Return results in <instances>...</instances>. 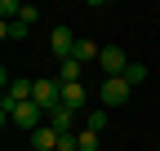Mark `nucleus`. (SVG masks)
<instances>
[{
	"instance_id": "nucleus-14",
	"label": "nucleus",
	"mask_w": 160,
	"mask_h": 151,
	"mask_svg": "<svg viewBox=\"0 0 160 151\" xmlns=\"http://www.w3.org/2000/svg\"><path fill=\"white\" fill-rule=\"evenodd\" d=\"M0 36L5 40H27V22H0Z\"/></svg>"
},
{
	"instance_id": "nucleus-9",
	"label": "nucleus",
	"mask_w": 160,
	"mask_h": 151,
	"mask_svg": "<svg viewBox=\"0 0 160 151\" xmlns=\"http://www.w3.org/2000/svg\"><path fill=\"white\" fill-rule=\"evenodd\" d=\"M31 93H36V80H9L5 98L9 102H31Z\"/></svg>"
},
{
	"instance_id": "nucleus-3",
	"label": "nucleus",
	"mask_w": 160,
	"mask_h": 151,
	"mask_svg": "<svg viewBox=\"0 0 160 151\" xmlns=\"http://www.w3.org/2000/svg\"><path fill=\"white\" fill-rule=\"evenodd\" d=\"M76 45H80V36H76L71 27H53V31H49V53H53L58 62H67L71 53H76Z\"/></svg>"
},
{
	"instance_id": "nucleus-2",
	"label": "nucleus",
	"mask_w": 160,
	"mask_h": 151,
	"mask_svg": "<svg viewBox=\"0 0 160 151\" xmlns=\"http://www.w3.org/2000/svg\"><path fill=\"white\" fill-rule=\"evenodd\" d=\"M129 93H133V85L125 80V76H111V80H102V89H98V102L111 111V107H125Z\"/></svg>"
},
{
	"instance_id": "nucleus-11",
	"label": "nucleus",
	"mask_w": 160,
	"mask_h": 151,
	"mask_svg": "<svg viewBox=\"0 0 160 151\" xmlns=\"http://www.w3.org/2000/svg\"><path fill=\"white\" fill-rule=\"evenodd\" d=\"M98 147H102V134H93V129L80 124L76 129V151H98Z\"/></svg>"
},
{
	"instance_id": "nucleus-7",
	"label": "nucleus",
	"mask_w": 160,
	"mask_h": 151,
	"mask_svg": "<svg viewBox=\"0 0 160 151\" xmlns=\"http://www.w3.org/2000/svg\"><path fill=\"white\" fill-rule=\"evenodd\" d=\"M31 147L36 151H58V147H62V134H58L53 124H40L36 134H31Z\"/></svg>"
},
{
	"instance_id": "nucleus-16",
	"label": "nucleus",
	"mask_w": 160,
	"mask_h": 151,
	"mask_svg": "<svg viewBox=\"0 0 160 151\" xmlns=\"http://www.w3.org/2000/svg\"><path fill=\"white\" fill-rule=\"evenodd\" d=\"M36 18H40V9H36V5H22V18H18V22H27V27H31Z\"/></svg>"
},
{
	"instance_id": "nucleus-15",
	"label": "nucleus",
	"mask_w": 160,
	"mask_h": 151,
	"mask_svg": "<svg viewBox=\"0 0 160 151\" xmlns=\"http://www.w3.org/2000/svg\"><path fill=\"white\" fill-rule=\"evenodd\" d=\"M125 80H129V85H142V80H147V67H142V62H133V67L125 71Z\"/></svg>"
},
{
	"instance_id": "nucleus-12",
	"label": "nucleus",
	"mask_w": 160,
	"mask_h": 151,
	"mask_svg": "<svg viewBox=\"0 0 160 151\" xmlns=\"http://www.w3.org/2000/svg\"><path fill=\"white\" fill-rule=\"evenodd\" d=\"M80 71H85V67H80L76 58H67L62 67H58V85H85V80H80Z\"/></svg>"
},
{
	"instance_id": "nucleus-8",
	"label": "nucleus",
	"mask_w": 160,
	"mask_h": 151,
	"mask_svg": "<svg viewBox=\"0 0 160 151\" xmlns=\"http://www.w3.org/2000/svg\"><path fill=\"white\" fill-rule=\"evenodd\" d=\"M62 107H71V111H80V116H85V107H89V89H85V85H62Z\"/></svg>"
},
{
	"instance_id": "nucleus-10",
	"label": "nucleus",
	"mask_w": 160,
	"mask_h": 151,
	"mask_svg": "<svg viewBox=\"0 0 160 151\" xmlns=\"http://www.w3.org/2000/svg\"><path fill=\"white\" fill-rule=\"evenodd\" d=\"M71 58H76L80 67H85V62H98V58H102V45H93V40H85V36H80V45H76Z\"/></svg>"
},
{
	"instance_id": "nucleus-5",
	"label": "nucleus",
	"mask_w": 160,
	"mask_h": 151,
	"mask_svg": "<svg viewBox=\"0 0 160 151\" xmlns=\"http://www.w3.org/2000/svg\"><path fill=\"white\" fill-rule=\"evenodd\" d=\"M98 67H102V71H107V80H111V76H125L133 62H129V53H125V49H116V45H102V58H98Z\"/></svg>"
},
{
	"instance_id": "nucleus-1",
	"label": "nucleus",
	"mask_w": 160,
	"mask_h": 151,
	"mask_svg": "<svg viewBox=\"0 0 160 151\" xmlns=\"http://www.w3.org/2000/svg\"><path fill=\"white\" fill-rule=\"evenodd\" d=\"M0 116H5V124H18V129H27V134H36L40 124H49V116L36 102H9V98H0Z\"/></svg>"
},
{
	"instance_id": "nucleus-6",
	"label": "nucleus",
	"mask_w": 160,
	"mask_h": 151,
	"mask_svg": "<svg viewBox=\"0 0 160 151\" xmlns=\"http://www.w3.org/2000/svg\"><path fill=\"white\" fill-rule=\"evenodd\" d=\"M49 124L58 129V134H76V129L85 124V116L71 111V107H53V111H49Z\"/></svg>"
},
{
	"instance_id": "nucleus-17",
	"label": "nucleus",
	"mask_w": 160,
	"mask_h": 151,
	"mask_svg": "<svg viewBox=\"0 0 160 151\" xmlns=\"http://www.w3.org/2000/svg\"><path fill=\"white\" fill-rule=\"evenodd\" d=\"M156 151H160V147H156Z\"/></svg>"
},
{
	"instance_id": "nucleus-13",
	"label": "nucleus",
	"mask_w": 160,
	"mask_h": 151,
	"mask_svg": "<svg viewBox=\"0 0 160 151\" xmlns=\"http://www.w3.org/2000/svg\"><path fill=\"white\" fill-rule=\"evenodd\" d=\"M107 124H111V116H107V107H93V111H85V129H93V134H102Z\"/></svg>"
},
{
	"instance_id": "nucleus-4",
	"label": "nucleus",
	"mask_w": 160,
	"mask_h": 151,
	"mask_svg": "<svg viewBox=\"0 0 160 151\" xmlns=\"http://www.w3.org/2000/svg\"><path fill=\"white\" fill-rule=\"evenodd\" d=\"M31 102H36V107L49 116L53 107H62V85H58V80H36V93H31Z\"/></svg>"
}]
</instances>
